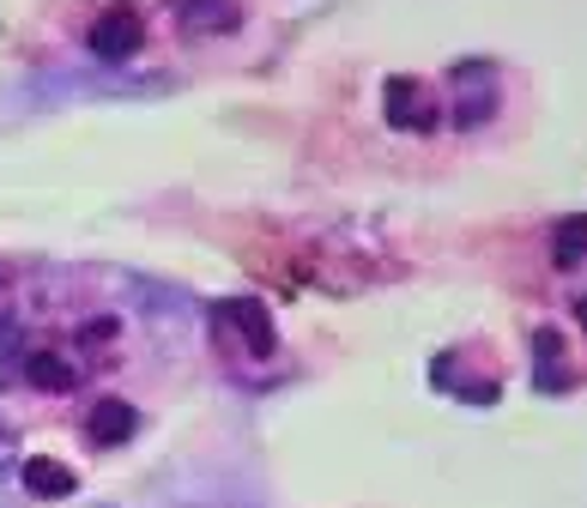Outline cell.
<instances>
[{
  "mask_svg": "<svg viewBox=\"0 0 587 508\" xmlns=\"http://www.w3.org/2000/svg\"><path fill=\"white\" fill-rule=\"evenodd\" d=\"M140 37H145L140 13H133V7H109V13L92 25V37H85V43H92L104 61H128V55L140 49Z\"/></svg>",
  "mask_w": 587,
  "mask_h": 508,
  "instance_id": "1",
  "label": "cell"
},
{
  "mask_svg": "<svg viewBox=\"0 0 587 508\" xmlns=\"http://www.w3.org/2000/svg\"><path fill=\"white\" fill-rule=\"evenodd\" d=\"M219 321H236V327H243V345H248V357H273V315H267L255 297H236V303H224V309H219Z\"/></svg>",
  "mask_w": 587,
  "mask_h": 508,
  "instance_id": "2",
  "label": "cell"
},
{
  "mask_svg": "<svg viewBox=\"0 0 587 508\" xmlns=\"http://www.w3.org/2000/svg\"><path fill=\"white\" fill-rule=\"evenodd\" d=\"M388 128H400V133H412V128H424L431 121V109H424V85L418 79H388Z\"/></svg>",
  "mask_w": 587,
  "mask_h": 508,
  "instance_id": "3",
  "label": "cell"
},
{
  "mask_svg": "<svg viewBox=\"0 0 587 508\" xmlns=\"http://www.w3.org/2000/svg\"><path fill=\"white\" fill-rule=\"evenodd\" d=\"M85 430H92L97 448H121L133 436V405L128 400H97L92 417H85Z\"/></svg>",
  "mask_w": 587,
  "mask_h": 508,
  "instance_id": "4",
  "label": "cell"
},
{
  "mask_svg": "<svg viewBox=\"0 0 587 508\" xmlns=\"http://www.w3.org/2000/svg\"><path fill=\"white\" fill-rule=\"evenodd\" d=\"M73 466H61V460H49V454H31L25 460V491L31 496H49V503H55V496H73Z\"/></svg>",
  "mask_w": 587,
  "mask_h": 508,
  "instance_id": "5",
  "label": "cell"
},
{
  "mask_svg": "<svg viewBox=\"0 0 587 508\" xmlns=\"http://www.w3.org/2000/svg\"><path fill=\"white\" fill-rule=\"evenodd\" d=\"M557 345H563V333H557V327H539V333H533V357H539V388H545V393L570 388V381H563V369H557Z\"/></svg>",
  "mask_w": 587,
  "mask_h": 508,
  "instance_id": "6",
  "label": "cell"
},
{
  "mask_svg": "<svg viewBox=\"0 0 587 508\" xmlns=\"http://www.w3.org/2000/svg\"><path fill=\"white\" fill-rule=\"evenodd\" d=\"M25 376L37 381V388H49V393L73 388V364H67V357H55V352H31L25 357Z\"/></svg>",
  "mask_w": 587,
  "mask_h": 508,
  "instance_id": "7",
  "label": "cell"
},
{
  "mask_svg": "<svg viewBox=\"0 0 587 508\" xmlns=\"http://www.w3.org/2000/svg\"><path fill=\"white\" fill-rule=\"evenodd\" d=\"M176 19H183L188 31H219L224 19H231V7H224V0H176Z\"/></svg>",
  "mask_w": 587,
  "mask_h": 508,
  "instance_id": "8",
  "label": "cell"
},
{
  "mask_svg": "<svg viewBox=\"0 0 587 508\" xmlns=\"http://www.w3.org/2000/svg\"><path fill=\"white\" fill-rule=\"evenodd\" d=\"M582 231H587L582 212H570V218L557 224V248H551V255H557V267H582Z\"/></svg>",
  "mask_w": 587,
  "mask_h": 508,
  "instance_id": "9",
  "label": "cell"
}]
</instances>
